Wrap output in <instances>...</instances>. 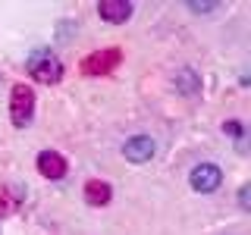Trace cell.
<instances>
[{"mask_svg":"<svg viewBox=\"0 0 251 235\" xmlns=\"http://www.w3.org/2000/svg\"><path fill=\"white\" fill-rule=\"evenodd\" d=\"M28 72H31L35 82H41V85H57L60 75H63V66H60V60L53 57L50 50H44V53H35V57H31Z\"/></svg>","mask_w":251,"mask_h":235,"instance_id":"cell-1","label":"cell"},{"mask_svg":"<svg viewBox=\"0 0 251 235\" xmlns=\"http://www.w3.org/2000/svg\"><path fill=\"white\" fill-rule=\"evenodd\" d=\"M31 113H35V91L28 85H16L13 88V100H10V119L13 125H28L31 122Z\"/></svg>","mask_w":251,"mask_h":235,"instance_id":"cell-2","label":"cell"},{"mask_svg":"<svg viewBox=\"0 0 251 235\" xmlns=\"http://www.w3.org/2000/svg\"><path fill=\"white\" fill-rule=\"evenodd\" d=\"M123 60V50H116V47H107V50H94L88 57L82 60V72L85 75H107L113 72L116 66H120Z\"/></svg>","mask_w":251,"mask_h":235,"instance_id":"cell-3","label":"cell"},{"mask_svg":"<svg viewBox=\"0 0 251 235\" xmlns=\"http://www.w3.org/2000/svg\"><path fill=\"white\" fill-rule=\"evenodd\" d=\"M220 182H223V172H220L217 163H198V166L192 169V188L201 191V194L220 188Z\"/></svg>","mask_w":251,"mask_h":235,"instance_id":"cell-4","label":"cell"},{"mask_svg":"<svg viewBox=\"0 0 251 235\" xmlns=\"http://www.w3.org/2000/svg\"><path fill=\"white\" fill-rule=\"evenodd\" d=\"M123 154H126V160H132V163H145V160L154 157V141L148 135H135V138L126 141Z\"/></svg>","mask_w":251,"mask_h":235,"instance_id":"cell-5","label":"cell"},{"mask_svg":"<svg viewBox=\"0 0 251 235\" xmlns=\"http://www.w3.org/2000/svg\"><path fill=\"white\" fill-rule=\"evenodd\" d=\"M38 172L44 179H63L66 176V160L57 151H44V154H38Z\"/></svg>","mask_w":251,"mask_h":235,"instance_id":"cell-6","label":"cell"},{"mask_svg":"<svg viewBox=\"0 0 251 235\" xmlns=\"http://www.w3.org/2000/svg\"><path fill=\"white\" fill-rule=\"evenodd\" d=\"M98 13H100V19H107V22H126L132 16V3L129 0H100Z\"/></svg>","mask_w":251,"mask_h":235,"instance_id":"cell-7","label":"cell"},{"mask_svg":"<svg viewBox=\"0 0 251 235\" xmlns=\"http://www.w3.org/2000/svg\"><path fill=\"white\" fill-rule=\"evenodd\" d=\"M110 185L107 182H100V179H91L88 185H85V201L88 204H94V207H100V204H107L110 201Z\"/></svg>","mask_w":251,"mask_h":235,"instance_id":"cell-8","label":"cell"},{"mask_svg":"<svg viewBox=\"0 0 251 235\" xmlns=\"http://www.w3.org/2000/svg\"><path fill=\"white\" fill-rule=\"evenodd\" d=\"M13 210H16V198H13L10 191H0V216L13 213Z\"/></svg>","mask_w":251,"mask_h":235,"instance_id":"cell-9","label":"cell"},{"mask_svg":"<svg viewBox=\"0 0 251 235\" xmlns=\"http://www.w3.org/2000/svg\"><path fill=\"white\" fill-rule=\"evenodd\" d=\"M188 6H192L195 13H210V10H217L220 3H188Z\"/></svg>","mask_w":251,"mask_h":235,"instance_id":"cell-10","label":"cell"},{"mask_svg":"<svg viewBox=\"0 0 251 235\" xmlns=\"http://www.w3.org/2000/svg\"><path fill=\"white\" fill-rule=\"evenodd\" d=\"M223 129H226V132H229V135H242V125H239V122H226V125H223Z\"/></svg>","mask_w":251,"mask_h":235,"instance_id":"cell-11","label":"cell"},{"mask_svg":"<svg viewBox=\"0 0 251 235\" xmlns=\"http://www.w3.org/2000/svg\"><path fill=\"white\" fill-rule=\"evenodd\" d=\"M239 194H242V207H248V204H251V201H248V194H251V188H248V185H242V191H239Z\"/></svg>","mask_w":251,"mask_h":235,"instance_id":"cell-12","label":"cell"}]
</instances>
